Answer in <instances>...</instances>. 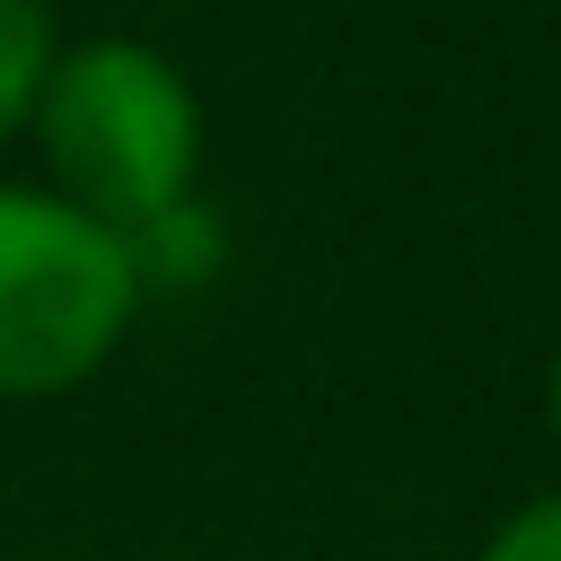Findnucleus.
Instances as JSON below:
<instances>
[{"mask_svg":"<svg viewBox=\"0 0 561 561\" xmlns=\"http://www.w3.org/2000/svg\"><path fill=\"white\" fill-rule=\"evenodd\" d=\"M35 140L53 193L96 210L123 237H149L167 210L193 202L202 175V96L193 79L140 35L61 44L35 96Z\"/></svg>","mask_w":561,"mask_h":561,"instance_id":"1","label":"nucleus"},{"mask_svg":"<svg viewBox=\"0 0 561 561\" xmlns=\"http://www.w3.org/2000/svg\"><path fill=\"white\" fill-rule=\"evenodd\" d=\"M140 245L53 184H0V394L88 386L140 316Z\"/></svg>","mask_w":561,"mask_h":561,"instance_id":"2","label":"nucleus"},{"mask_svg":"<svg viewBox=\"0 0 561 561\" xmlns=\"http://www.w3.org/2000/svg\"><path fill=\"white\" fill-rule=\"evenodd\" d=\"M53 9L44 0H0V149L35 123L44 70H53Z\"/></svg>","mask_w":561,"mask_h":561,"instance_id":"3","label":"nucleus"},{"mask_svg":"<svg viewBox=\"0 0 561 561\" xmlns=\"http://www.w3.org/2000/svg\"><path fill=\"white\" fill-rule=\"evenodd\" d=\"M473 561H561V491H543V500L508 508Z\"/></svg>","mask_w":561,"mask_h":561,"instance_id":"4","label":"nucleus"},{"mask_svg":"<svg viewBox=\"0 0 561 561\" xmlns=\"http://www.w3.org/2000/svg\"><path fill=\"white\" fill-rule=\"evenodd\" d=\"M543 412H552V438H561V351H552V377H543Z\"/></svg>","mask_w":561,"mask_h":561,"instance_id":"5","label":"nucleus"}]
</instances>
